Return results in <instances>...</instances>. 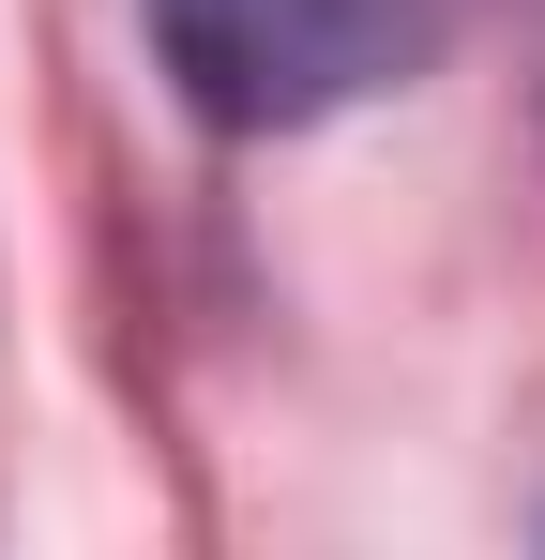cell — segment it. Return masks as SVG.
<instances>
[{"mask_svg":"<svg viewBox=\"0 0 545 560\" xmlns=\"http://www.w3.org/2000/svg\"><path fill=\"white\" fill-rule=\"evenodd\" d=\"M137 15L182 106L228 137H303L363 92H409L469 31V0H137Z\"/></svg>","mask_w":545,"mask_h":560,"instance_id":"cell-1","label":"cell"},{"mask_svg":"<svg viewBox=\"0 0 545 560\" xmlns=\"http://www.w3.org/2000/svg\"><path fill=\"white\" fill-rule=\"evenodd\" d=\"M531 92H545V15H531Z\"/></svg>","mask_w":545,"mask_h":560,"instance_id":"cell-2","label":"cell"}]
</instances>
